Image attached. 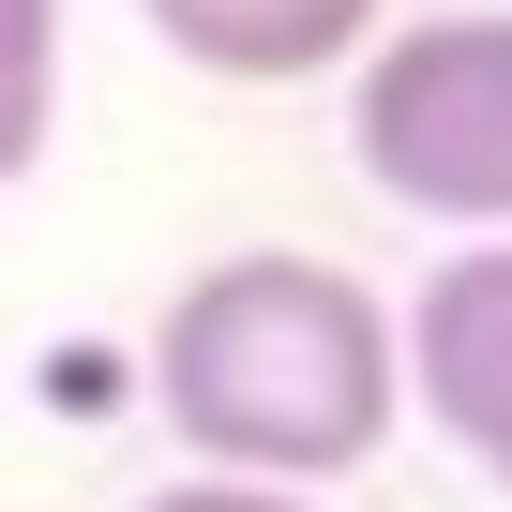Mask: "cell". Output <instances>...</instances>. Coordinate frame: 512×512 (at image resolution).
Returning <instances> with one entry per match:
<instances>
[{
  "label": "cell",
  "instance_id": "obj_5",
  "mask_svg": "<svg viewBox=\"0 0 512 512\" xmlns=\"http://www.w3.org/2000/svg\"><path fill=\"white\" fill-rule=\"evenodd\" d=\"M61 136V0H0V181H31Z\"/></svg>",
  "mask_w": 512,
  "mask_h": 512
},
{
  "label": "cell",
  "instance_id": "obj_4",
  "mask_svg": "<svg viewBox=\"0 0 512 512\" xmlns=\"http://www.w3.org/2000/svg\"><path fill=\"white\" fill-rule=\"evenodd\" d=\"M136 16L166 31V61H196L226 91H302L377 46V0H136Z\"/></svg>",
  "mask_w": 512,
  "mask_h": 512
},
{
  "label": "cell",
  "instance_id": "obj_7",
  "mask_svg": "<svg viewBox=\"0 0 512 512\" xmlns=\"http://www.w3.org/2000/svg\"><path fill=\"white\" fill-rule=\"evenodd\" d=\"M482 482H497V497H512V452H497V467H482Z\"/></svg>",
  "mask_w": 512,
  "mask_h": 512
},
{
  "label": "cell",
  "instance_id": "obj_6",
  "mask_svg": "<svg viewBox=\"0 0 512 512\" xmlns=\"http://www.w3.org/2000/svg\"><path fill=\"white\" fill-rule=\"evenodd\" d=\"M136 512H317V497H287V482H226V467H181V482H151Z\"/></svg>",
  "mask_w": 512,
  "mask_h": 512
},
{
  "label": "cell",
  "instance_id": "obj_1",
  "mask_svg": "<svg viewBox=\"0 0 512 512\" xmlns=\"http://www.w3.org/2000/svg\"><path fill=\"white\" fill-rule=\"evenodd\" d=\"M151 407L196 467L317 497V482L377 467L407 422L392 302L332 256H211L151 332Z\"/></svg>",
  "mask_w": 512,
  "mask_h": 512
},
{
  "label": "cell",
  "instance_id": "obj_2",
  "mask_svg": "<svg viewBox=\"0 0 512 512\" xmlns=\"http://www.w3.org/2000/svg\"><path fill=\"white\" fill-rule=\"evenodd\" d=\"M347 151L392 211H437L467 241L512 226V16H422L362 46Z\"/></svg>",
  "mask_w": 512,
  "mask_h": 512
},
{
  "label": "cell",
  "instance_id": "obj_3",
  "mask_svg": "<svg viewBox=\"0 0 512 512\" xmlns=\"http://www.w3.org/2000/svg\"><path fill=\"white\" fill-rule=\"evenodd\" d=\"M392 362H407V407H422L467 467L512 452V226L422 272V302L392 317Z\"/></svg>",
  "mask_w": 512,
  "mask_h": 512
}]
</instances>
